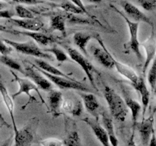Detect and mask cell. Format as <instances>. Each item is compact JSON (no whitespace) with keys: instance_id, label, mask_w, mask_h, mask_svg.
<instances>
[{"instance_id":"cell-24","label":"cell","mask_w":156,"mask_h":146,"mask_svg":"<svg viewBox=\"0 0 156 146\" xmlns=\"http://www.w3.org/2000/svg\"><path fill=\"white\" fill-rule=\"evenodd\" d=\"M34 65L37 67L39 69H41V71H44L45 72L49 73V74L53 75H57V76H62V77H65L66 78L69 79H75L73 78L70 77L69 75L66 74L63 71H60L59 69H58L57 68L54 67L53 65H50L49 62H46V61L43 60L41 59H34Z\"/></svg>"},{"instance_id":"cell-1","label":"cell","mask_w":156,"mask_h":146,"mask_svg":"<svg viewBox=\"0 0 156 146\" xmlns=\"http://www.w3.org/2000/svg\"><path fill=\"white\" fill-rule=\"evenodd\" d=\"M104 96L108 104L111 117L119 121H125L129 113V109L124 100L113 88L108 85L104 89Z\"/></svg>"},{"instance_id":"cell-18","label":"cell","mask_w":156,"mask_h":146,"mask_svg":"<svg viewBox=\"0 0 156 146\" xmlns=\"http://www.w3.org/2000/svg\"><path fill=\"white\" fill-rule=\"evenodd\" d=\"M100 35L97 33H92V32H76L73 36V42L80 49L81 51L85 55L88 56L87 52V45L88 42L92 39L97 40Z\"/></svg>"},{"instance_id":"cell-32","label":"cell","mask_w":156,"mask_h":146,"mask_svg":"<svg viewBox=\"0 0 156 146\" xmlns=\"http://www.w3.org/2000/svg\"><path fill=\"white\" fill-rule=\"evenodd\" d=\"M15 12H16L17 15H18L19 18H35L34 14L30 12V10H28L27 9H26L25 7L22 5H17L15 7Z\"/></svg>"},{"instance_id":"cell-27","label":"cell","mask_w":156,"mask_h":146,"mask_svg":"<svg viewBox=\"0 0 156 146\" xmlns=\"http://www.w3.org/2000/svg\"><path fill=\"white\" fill-rule=\"evenodd\" d=\"M0 62L4 64L5 65L9 67L11 69L15 70V71H18L24 74V69H23V67L21 66V64L17 62L16 60L12 59V58L9 57V56H2V55H1L0 56Z\"/></svg>"},{"instance_id":"cell-19","label":"cell","mask_w":156,"mask_h":146,"mask_svg":"<svg viewBox=\"0 0 156 146\" xmlns=\"http://www.w3.org/2000/svg\"><path fill=\"white\" fill-rule=\"evenodd\" d=\"M132 85L135 88L136 91L140 93V94L142 100V110H143V116L144 117L146 109H147L148 106H149V100H150V93L148 90L143 78H139L138 81Z\"/></svg>"},{"instance_id":"cell-26","label":"cell","mask_w":156,"mask_h":146,"mask_svg":"<svg viewBox=\"0 0 156 146\" xmlns=\"http://www.w3.org/2000/svg\"><path fill=\"white\" fill-rule=\"evenodd\" d=\"M66 18L63 15H56L50 18V27L53 30H58L61 32L62 35H66Z\"/></svg>"},{"instance_id":"cell-12","label":"cell","mask_w":156,"mask_h":146,"mask_svg":"<svg viewBox=\"0 0 156 146\" xmlns=\"http://www.w3.org/2000/svg\"><path fill=\"white\" fill-rule=\"evenodd\" d=\"M82 121L86 123L91 128L92 132H94V135L98 139L102 146H111L110 144L108 134H107L106 131L104 129L103 126L99 123L98 120L90 118V117H85V118L82 119Z\"/></svg>"},{"instance_id":"cell-16","label":"cell","mask_w":156,"mask_h":146,"mask_svg":"<svg viewBox=\"0 0 156 146\" xmlns=\"http://www.w3.org/2000/svg\"><path fill=\"white\" fill-rule=\"evenodd\" d=\"M82 99L85 109L88 113L94 117L95 120H98L99 111H100V104H99L98 99L92 93L83 92L79 94Z\"/></svg>"},{"instance_id":"cell-7","label":"cell","mask_w":156,"mask_h":146,"mask_svg":"<svg viewBox=\"0 0 156 146\" xmlns=\"http://www.w3.org/2000/svg\"><path fill=\"white\" fill-rule=\"evenodd\" d=\"M33 124L26 125L20 129H15L13 146H31L34 141V130Z\"/></svg>"},{"instance_id":"cell-3","label":"cell","mask_w":156,"mask_h":146,"mask_svg":"<svg viewBox=\"0 0 156 146\" xmlns=\"http://www.w3.org/2000/svg\"><path fill=\"white\" fill-rule=\"evenodd\" d=\"M34 68L37 69L41 73H42L52 84L56 85L58 88H61V89H69V90H76V91H80L82 92L85 93H91V91L90 88L85 86L84 84L81 83V82H78L76 79H69L65 77H62V76H57L49 74V73L45 72L44 71H41V69L37 68L36 65L34 63L29 62Z\"/></svg>"},{"instance_id":"cell-15","label":"cell","mask_w":156,"mask_h":146,"mask_svg":"<svg viewBox=\"0 0 156 146\" xmlns=\"http://www.w3.org/2000/svg\"><path fill=\"white\" fill-rule=\"evenodd\" d=\"M142 46L145 49L146 55V60H145L144 65L143 67V75H145L151 62L153 61L156 56V40L153 32L151 36L142 43Z\"/></svg>"},{"instance_id":"cell-31","label":"cell","mask_w":156,"mask_h":146,"mask_svg":"<svg viewBox=\"0 0 156 146\" xmlns=\"http://www.w3.org/2000/svg\"><path fill=\"white\" fill-rule=\"evenodd\" d=\"M59 7L69 14H78L79 15V14L83 13L77 6H76L74 4L69 2H63L61 3Z\"/></svg>"},{"instance_id":"cell-28","label":"cell","mask_w":156,"mask_h":146,"mask_svg":"<svg viewBox=\"0 0 156 146\" xmlns=\"http://www.w3.org/2000/svg\"><path fill=\"white\" fill-rule=\"evenodd\" d=\"M63 145L65 146H83L82 144L80 136L77 131L70 132L65 139L63 140Z\"/></svg>"},{"instance_id":"cell-4","label":"cell","mask_w":156,"mask_h":146,"mask_svg":"<svg viewBox=\"0 0 156 146\" xmlns=\"http://www.w3.org/2000/svg\"><path fill=\"white\" fill-rule=\"evenodd\" d=\"M3 41L6 44L10 46L14 50H16L17 52L22 53V54L34 56L38 59H52L50 55L45 53L44 51H42L37 46V44L31 40L27 41V42H16V41L11 40L4 39Z\"/></svg>"},{"instance_id":"cell-6","label":"cell","mask_w":156,"mask_h":146,"mask_svg":"<svg viewBox=\"0 0 156 146\" xmlns=\"http://www.w3.org/2000/svg\"><path fill=\"white\" fill-rule=\"evenodd\" d=\"M67 52H68V54L69 56L70 59L72 60H73V62L79 64L81 66V68H82V70L85 71V75L88 78V80H89L90 83L94 87V89L98 90L97 87L95 85L94 76H93V71H94V67H93V65L88 62V59L82 53H79L76 49L72 48V47H67Z\"/></svg>"},{"instance_id":"cell-8","label":"cell","mask_w":156,"mask_h":146,"mask_svg":"<svg viewBox=\"0 0 156 146\" xmlns=\"http://www.w3.org/2000/svg\"><path fill=\"white\" fill-rule=\"evenodd\" d=\"M29 65L24 67V75L34 82L37 87L41 88L44 91H50L53 87V84L45 77L41 74L37 69L34 68L28 62Z\"/></svg>"},{"instance_id":"cell-9","label":"cell","mask_w":156,"mask_h":146,"mask_svg":"<svg viewBox=\"0 0 156 146\" xmlns=\"http://www.w3.org/2000/svg\"><path fill=\"white\" fill-rule=\"evenodd\" d=\"M120 4L121 5L122 8L124 10L125 13L128 15V17L133 20V21L138 23L141 21V22L146 23L149 25H150L152 29L154 28V24L152 20L146 14L143 13L140 9H139V8H137L136 6L134 5L133 4H132L129 2L126 1V0L121 1Z\"/></svg>"},{"instance_id":"cell-25","label":"cell","mask_w":156,"mask_h":146,"mask_svg":"<svg viewBox=\"0 0 156 146\" xmlns=\"http://www.w3.org/2000/svg\"><path fill=\"white\" fill-rule=\"evenodd\" d=\"M18 34L24 35V36H29L32 40L37 42V43L41 44L43 46H47L50 44V43L53 42L54 39L51 36L45 34V33H41L38 31H18Z\"/></svg>"},{"instance_id":"cell-48","label":"cell","mask_w":156,"mask_h":146,"mask_svg":"<svg viewBox=\"0 0 156 146\" xmlns=\"http://www.w3.org/2000/svg\"><path fill=\"white\" fill-rule=\"evenodd\" d=\"M50 1H62V0H50Z\"/></svg>"},{"instance_id":"cell-20","label":"cell","mask_w":156,"mask_h":146,"mask_svg":"<svg viewBox=\"0 0 156 146\" xmlns=\"http://www.w3.org/2000/svg\"><path fill=\"white\" fill-rule=\"evenodd\" d=\"M113 62H114V68L117 69V71H118L121 75H123V77L126 78V79H128V80L131 82L132 85L135 84L136 82L138 81L139 78L140 77L137 75L136 71H134L132 68H130L129 65L119 62V61H117L115 58H114V56H113Z\"/></svg>"},{"instance_id":"cell-33","label":"cell","mask_w":156,"mask_h":146,"mask_svg":"<svg viewBox=\"0 0 156 146\" xmlns=\"http://www.w3.org/2000/svg\"><path fill=\"white\" fill-rule=\"evenodd\" d=\"M67 19L69 22L72 24H94L91 20H88L87 18H82L76 16L73 14H68L67 15Z\"/></svg>"},{"instance_id":"cell-46","label":"cell","mask_w":156,"mask_h":146,"mask_svg":"<svg viewBox=\"0 0 156 146\" xmlns=\"http://www.w3.org/2000/svg\"><path fill=\"white\" fill-rule=\"evenodd\" d=\"M6 5L5 4V3L2 2H0V11H2L3 9H4Z\"/></svg>"},{"instance_id":"cell-11","label":"cell","mask_w":156,"mask_h":146,"mask_svg":"<svg viewBox=\"0 0 156 146\" xmlns=\"http://www.w3.org/2000/svg\"><path fill=\"white\" fill-rule=\"evenodd\" d=\"M97 41L99 43L101 47L94 48V51H93V56H94V59L104 67L111 69L114 67L112 54L110 53L106 46L105 45L101 36L97 38Z\"/></svg>"},{"instance_id":"cell-35","label":"cell","mask_w":156,"mask_h":146,"mask_svg":"<svg viewBox=\"0 0 156 146\" xmlns=\"http://www.w3.org/2000/svg\"><path fill=\"white\" fill-rule=\"evenodd\" d=\"M140 6L146 11H152L156 8V0H136Z\"/></svg>"},{"instance_id":"cell-44","label":"cell","mask_w":156,"mask_h":146,"mask_svg":"<svg viewBox=\"0 0 156 146\" xmlns=\"http://www.w3.org/2000/svg\"><path fill=\"white\" fill-rule=\"evenodd\" d=\"M10 140H11V138L7 139L5 141H4L2 144H0V146H9V144H10Z\"/></svg>"},{"instance_id":"cell-47","label":"cell","mask_w":156,"mask_h":146,"mask_svg":"<svg viewBox=\"0 0 156 146\" xmlns=\"http://www.w3.org/2000/svg\"><path fill=\"white\" fill-rule=\"evenodd\" d=\"M153 92H154V94H155V97H156V85H155V88H154V90H153ZM156 111V106H155V112Z\"/></svg>"},{"instance_id":"cell-17","label":"cell","mask_w":156,"mask_h":146,"mask_svg":"<svg viewBox=\"0 0 156 146\" xmlns=\"http://www.w3.org/2000/svg\"><path fill=\"white\" fill-rule=\"evenodd\" d=\"M9 21L15 25L28 31H39L43 29L44 26V23L37 18H11L9 19Z\"/></svg>"},{"instance_id":"cell-38","label":"cell","mask_w":156,"mask_h":146,"mask_svg":"<svg viewBox=\"0 0 156 146\" xmlns=\"http://www.w3.org/2000/svg\"><path fill=\"white\" fill-rule=\"evenodd\" d=\"M12 1L15 2L20 3V4L25 5H37L44 2V1L42 0H12Z\"/></svg>"},{"instance_id":"cell-30","label":"cell","mask_w":156,"mask_h":146,"mask_svg":"<svg viewBox=\"0 0 156 146\" xmlns=\"http://www.w3.org/2000/svg\"><path fill=\"white\" fill-rule=\"evenodd\" d=\"M148 82H149V85H150L151 90L153 91L154 88L156 85V56L155 59L152 61V64L151 68H149V72H148L147 75Z\"/></svg>"},{"instance_id":"cell-37","label":"cell","mask_w":156,"mask_h":146,"mask_svg":"<svg viewBox=\"0 0 156 146\" xmlns=\"http://www.w3.org/2000/svg\"><path fill=\"white\" fill-rule=\"evenodd\" d=\"M70 1L73 2V4H74L76 6H77V7L79 8V9H80V10L82 11L84 14H85L86 15H88L89 18H92V16L91 15V14H90L89 12H88V10L86 9V8H85V5H84V3L82 2V0H70Z\"/></svg>"},{"instance_id":"cell-10","label":"cell","mask_w":156,"mask_h":146,"mask_svg":"<svg viewBox=\"0 0 156 146\" xmlns=\"http://www.w3.org/2000/svg\"><path fill=\"white\" fill-rule=\"evenodd\" d=\"M136 127L138 129L142 145L148 146L152 133L155 132V129H154L153 114L149 116L148 118H143L140 123H136Z\"/></svg>"},{"instance_id":"cell-29","label":"cell","mask_w":156,"mask_h":146,"mask_svg":"<svg viewBox=\"0 0 156 146\" xmlns=\"http://www.w3.org/2000/svg\"><path fill=\"white\" fill-rule=\"evenodd\" d=\"M45 53H50L51 54H53L55 56L56 60L59 62H66V61H70V59H69V57L67 56V55L66 54L65 52L62 50H61L60 48H59L56 46H53V47H50V48H47L44 50Z\"/></svg>"},{"instance_id":"cell-22","label":"cell","mask_w":156,"mask_h":146,"mask_svg":"<svg viewBox=\"0 0 156 146\" xmlns=\"http://www.w3.org/2000/svg\"><path fill=\"white\" fill-rule=\"evenodd\" d=\"M123 95H124L125 103H126L128 109H130L131 113H132L133 127V130H135L136 125L137 123V119L139 117V114H140V111L142 110V106L138 101L134 100L131 96H129L128 94V93L124 89L123 90Z\"/></svg>"},{"instance_id":"cell-2","label":"cell","mask_w":156,"mask_h":146,"mask_svg":"<svg viewBox=\"0 0 156 146\" xmlns=\"http://www.w3.org/2000/svg\"><path fill=\"white\" fill-rule=\"evenodd\" d=\"M111 9H114L117 13H118L123 18V20L126 21V24H127L128 28H129V40L127 43L123 44L124 53H129L130 52H133L136 56L137 59L141 62L143 60V56H142V53L140 52V43L138 39V32L140 24L138 22H134V21L129 20V18L126 17L123 12H120L119 9H117V8L114 7L112 5H111Z\"/></svg>"},{"instance_id":"cell-13","label":"cell","mask_w":156,"mask_h":146,"mask_svg":"<svg viewBox=\"0 0 156 146\" xmlns=\"http://www.w3.org/2000/svg\"><path fill=\"white\" fill-rule=\"evenodd\" d=\"M62 94L58 90L51 89L48 91L47 94V100H48L49 112L52 113V115L54 117L59 116L61 114L60 109L62 106Z\"/></svg>"},{"instance_id":"cell-41","label":"cell","mask_w":156,"mask_h":146,"mask_svg":"<svg viewBox=\"0 0 156 146\" xmlns=\"http://www.w3.org/2000/svg\"><path fill=\"white\" fill-rule=\"evenodd\" d=\"M125 146H137V144L135 142V140H134V130L133 131L132 135H131L130 138H129L127 143Z\"/></svg>"},{"instance_id":"cell-14","label":"cell","mask_w":156,"mask_h":146,"mask_svg":"<svg viewBox=\"0 0 156 146\" xmlns=\"http://www.w3.org/2000/svg\"><path fill=\"white\" fill-rule=\"evenodd\" d=\"M62 109L74 116H79L83 111V103L78 97H67L62 100Z\"/></svg>"},{"instance_id":"cell-45","label":"cell","mask_w":156,"mask_h":146,"mask_svg":"<svg viewBox=\"0 0 156 146\" xmlns=\"http://www.w3.org/2000/svg\"><path fill=\"white\" fill-rule=\"evenodd\" d=\"M87 2L90 3H99L102 1V0H86Z\"/></svg>"},{"instance_id":"cell-43","label":"cell","mask_w":156,"mask_h":146,"mask_svg":"<svg viewBox=\"0 0 156 146\" xmlns=\"http://www.w3.org/2000/svg\"><path fill=\"white\" fill-rule=\"evenodd\" d=\"M0 123H2V126H6V127H9V128L10 127V125H9V123L5 121V120L4 119L3 116L2 115L1 113H0Z\"/></svg>"},{"instance_id":"cell-21","label":"cell","mask_w":156,"mask_h":146,"mask_svg":"<svg viewBox=\"0 0 156 146\" xmlns=\"http://www.w3.org/2000/svg\"><path fill=\"white\" fill-rule=\"evenodd\" d=\"M102 124H103L104 129L106 131L107 134L109 138L110 144L111 146H118V139L114 132V123L111 116L108 114V112L105 111L102 113Z\"/></svg>"},{"instance_id":"cell-40","label":"cell","mask_w":156,"mask_h":146,"mask_svg":"<svg viewBox=\"0 0 156 146\" xmlns=\"http://www.w3.org/2000/svg\"><path fill=\"white\" fill-rule=\"evenodd\" d=\"M14 16V13L8 10L0 11V18H6V19H11Z\"/></svg>"},{"instance_id":"cell-36","label":"cell","mask_w":156,"mask_h":146,"mask_svg":"<svg viewBox=\"0 0 156 146\" xmlns=\"http://www.w3.org/2000/svg\"><path fill=\"white\" fill-rule=\"evenodd\" d=\"M12 51V48L6 44L3 40L0 39V54L2 56H8Z\"/></svg>"},{"instance_id":"cell-34","label":"cell","mask_w":156,"mask_h":146,"mask_svg":"<svg viewBox=\"0 0 156 146\" xmlns=\"http://www.w3.org/2000/svg\"><path fill=\"white\" fill-rule=\"evenodd\" d=\"M40 144L42 146H63V141L56 138H50L44 139Z\"/></svg>"},{"instance_id":"cell-5","label":"cell","mask_w":156,"mask_h":146,"mask_svg":"<svg viewBox=\"0 0 156 146\" xmlns=\"http://www.w3.org/2000/svg\"><path fill=\"white\" fill-rule=\"evenodd\" d=\"M11 73H12V76L14 77L13 81L18 82V85H19V89H18V91L12 95V99H15V97H18V96L21 95V94H25L29 97V100L28 102H27V105L29 104V103H32V102H37V99L35 98V97H34L33 96L31 95V94H30V91H35L37 93L38 95H39L40 98H41V100H42L43 103L45 104L46 106H47V105L46 104L45 101H44V100L43 99L42 96H41V93H40L39 90H38V87L37 86V85H35L32 81H30V79H28L27 78H25L19 77V76L17 75L16 73L14 72L12 70H11Z\"/></svg>"},{"instance_id":"cell-39","label":"cell","mask_w":156,"mask_h":146,"mask_svg":"<svg viewBox=\"0 0 156 146\" xmlns=\"http://www.w3.org/2000/svg\"><path fill=\"white\" fill-rule=\"evenodd\" d=\"M0 32H5V33H12V34H18V30H13V29H11L9 27H6V26L2 25V24H0Z\"/></svg>"},{"instance_id":"cell-42","label":"cell","mask_w":156,"mask_h":146,"mask_svg":"<svg viewBox=\"0 0 156 146\" xmlns=\"http://www.w3.org/2000/svg\"><path fill=\"white\" fill-rule=\"evenodd\" d=\"M148 146H156V135L155 132L152 133V137H151L150 141H149Z\"/></svg>"},{"instance_id":"cell-23","label":"cell","mask_w":156,"mask_h":146,"mask_svg":"<svg viewBox=\"0 0 156 146\" xmlns=\"http://www.w3.org/2000/svg\"><path fill=\"white\" fill-rule=\"evenodd\" d=\"M0 93L2 97V100L4 101L5 105L6 108H7L9 113L11 116V120H12V125H13V129L15 130L17 129L16 123H15V113H14V110H15V104H14L13 99H12V96L9 94L7 88L5 86L4 84L0 81Z\"/></svg>"}]
</instances>
